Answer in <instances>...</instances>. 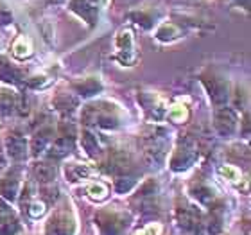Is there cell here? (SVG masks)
<instances>
[{
    "mask_svg": "<svg viewBox=\"0 0 251 235\" xmlns=\"http://www.w3.org/2000/svg\"><path fill=\"white\" fill-rule=\"evenodd\" d=\"M47 235H75V221L68 212L54 214L45 228Z\"/></svg>",
    "mask_w": 251,
    "mask_h": 235,
    "instance_id": "cell-1",
    "label": "cell"
},
{
    "mask_svg": "<svg viewBox=\"0 0 251 235\" xmlns=\"http://www.w3.org/2000/svg\"><path fill=\"white\" fill-rule=\"evenodd\" d=\"M0 79H4L7 83H15L18 79V70L11 67L9 61L5 58H0Z\"/></svg>",
    "mask_w": 251,
    "mask_h": 235,
    "instance_id": "cell-13",
    "label": "cell"
},
{
    "mask_svg": "<svg viewBox=\"0 0 251 235\" xmlns=\"http://www.w3.org/2000/svg\"><path fill=\"white\" fill-rule=\"evenodd\" d=\"M13 51H15L16 58H25V56H29V54H31V45L25 42V38H20V40L15 43Z\"/></svg>",
    "mask_w": 251,
    "mask_h": 235,
    "instance_id": "cell-18",
    "label": "cell"
},
{
    "mask_svg": "<svg viewBox=\"0 0 251 235\" xmlns=\"http://www.w3.org/2000/svg\"><path fill=\"white\" fill-rule=\"evenodd\" d=\"M171 119L173 120H178V122H183L185 119L188 117V111L185 110V106H174L173 110H171Z\"/></svg>",
    "mask_w": 251,
    "mask_h": 235,
    "instance_id": "cell-23",
    "label": "cell"
},
{
    "mask_svg": "<svg viewBox=\"0 0 251 235\" xmlns=\"http://www.w3.org/2000/svg\"><path fill=\"white\" fill-rule=\"evenodd\" d=\"M45 214V203L43 201H32L29 205V215L31 217H42Z\"/></svg>",
    "mask_w": 251,
    "mask_h": 235,
    "instance_id": "cell-21",
    "label": "cell"
},
{
    "mask_svg": "<svg viewBox=\"0 0 251 235\" xmlns=\"http://www.w3.org/2000/svg\"><path fill=\"white\" fill-rule=\"evenodd\" d=\"M97 225L104 235H117L126 226V221L121 214L111 212V210H102L97 214Z\"/></svg>",
    "mask_w": 251,
    "mask_h": 235,
    "instance_id": "cell-2",
    "label": "cell"
},
{
    "mask_svg": "<svg viewBox=\"0 0 251 235\" xmlns=\"http://www.w3.org/2000/svg\"><path fill=\"white\" fill-rule=\"evenodd\" d=\"M204 84H206V88L210 92V97L214 99V103H225L226 97H228V90H226L225 83L219 81V79H204Z\"/></svg>",
    "mask_w": 251,
    "mask_h": 235,
    "instance_id": "cell-5",
    "label": "cell"
},
{
    "mask_svg": "<svg viewBox=\"0 0 251 235\" xmlns=\"http://www.w3.org/2000/svg\"><path fill=\"white\" fill-rule=\"evenodd\" d=\"M94 2H97V4H102V2H106V0H94Z\"/></svg>",
    "mask_w": 251,
    "mask_h": 235,
    "instance_id": "cell-27",
    "label": "cell"
},
{
    "mask_svg": "<svg viewBox=\"0 0 251 235\" xmlns=\"http://www.w3.org/2000/svg\"><path fill=\"white\" fill-rule=\"evenodd\" d=\"M11 22V13L4 7H0V24H9Z\"/></svg>",
    "mask_w": 251,
    "mask_h": 235,
    "instance_id": "cell-26",
    "label": "cell"
},
{
    "mask_svg": "<svg viewBox=\"0 0 251 235\" xmlns=\"http://www.w3.org/2000/svg\"><path fill=\"white\" fill-rule=\"evenodd\" d=\"M34 176H36L38 182L49 183V182H52L54 176H56V169H54V165H50V163H36Z\"/></svg>",
    "mask_w": 251,
    "mask_h": 235,
    "instance_id": "cell-12",
    "label": "cell"
},
{
    "mask_svg": "<svg viewBox=\"0 0 251 235\" xmlns=\"http://www.w3.org/2000/svg\"><path fill=\"white\" fill-rule=\"evenodd\" d=\"M133 183H135L133 178H121V180H117V190L119 192H126V190H129L133 187Z\"/></svg>",
    "mask_w": 251,
    "mask_h": 235,
    "instance_id": "cell-25",
    "label": "cell"
},
{
    "mask_svg": "<svg viewBox=\"0 0 251 235\" xmlns=\"http://www.w3.org/2000/svg\"><path fill=\"white\" fill-rule=\"evenodd\" d=\"M194 196H196L201 203H210V201L214 199V192H212L208 187H204V185H198V187L194 188Z\"/></svg>",
    "mask_w": 251,
    "mask_h": 235,
    "instance_id": "cell-17",
    "label": "cell"
},
{
    "mask_svg": "<svg viewBox=\"0 0 251 235\" xmlns=\"http://www.w3.org/2000/svg\"><path fill=\"white\" fill-rule=\"evenodd\" d=\"M72 149V138L70 136H61L54 142L50 151H49V157L50 158H63L65 155H68Z\"/></svg>",
    "mask_w": 251,
    "mask_h": 235,
    "instance_id": "cell-8",
    "label": "cell"
},
{
    "mask_svg": "<svg viewBox=\"0 0 251 235\" xmlns=\"http://www.w3.org/2000/svg\"><path fill=\"white\" fill-rule=\"evenodd\" d=\"M83 147L88 151V155H95V153H99L97 136H94L90 131H84V133H83Z\"/></svg>",
    "mask_w": 251,
    "mask_h": 235,
    "instance_id": "cell-16",
    "label": "cell"
},
{
    "mask_svg": "<svg viewBox=\"0 0 251 235\" xmlns=\"http://www.w3.org/2000/svg\"><path fill=\"white\" fill-rule=\"evenodd\" d=\"M92 174V169L83 163H74L70 167H67V178L70 182H81L84 178H88Z\"/></svg>",
    "mask_w": 251,
    "mask_h": 235,
    "instance_id": "cell-11",
    "label": "cell"
},
{
    "mask_svg": "<svg viewBox=\"0 0 251 235\" xmlns=\"http://www.w3.org/2000/svg\"><path fill=\"white\" fill-rule=\"evenodd\" d=\"M70 5H72L74 11H77L79 15L84 16L90 24H94L95 15H97V7H95V5H90L86 0H72V4Z\"/></svg>",
    "mask_w": 251,
    "mask_h": 235,
    "instance_id": "cell-10",
    "label": "cell"
},
{
    "mask_svg": "<svg viewBox=\"0 0 251 235\" xmlns=\"http://www.w3.org/2000/svg\"><path fill=\"white\" fill-rule=\"evenodd\" d=\"M18 187H20V182H18L15 176H5L4 180L0 182V194H2L7 201H15L16 194H18Z\"/></svg>",
    "mask_w": 251,
    "mask_h": 235,
    "instance_id": "cell-7",
    "label": "cell"
},
{
    "mask_svg": "<svg viewBox=\"0 0 251 235\" xmlns=\"http://www.w3.org/2000/svg\"><path fill=\"white\" fill-rule=\"evenodd\" d=\"M162 225H158V223H151V225H147L146 228H142L138 230L135 235H162Z\"/></svg>",
    "mask_w": 251,
    "mask_h": 235,
    "instance_id": "cell-22",
    "label": "cell"
},
{
    "mask_svg": "<svg viewBox=\"0 0 251 235\" xmlns=\"http://www.w3.org/2000/svg\"><path fill=\"white\" fill-rule=\"evenodd\" d=\"M196 160V151H194V146L190 140H181L179 142L178 151L174 153L173 157V169L174 171H181V169H187L190 163Z\"/></svg>",
    "mask_w": 251,
    "mask_h": 235,
    "instance_id": "cell-3",
    "label": "cell"
},
{
    "mask_svg": "<svg viewBox=\"0 0 251 235\" xmlns=\"http://www.w3.org/2000/svg\"><path fill=\"white\" fill-rule=\"evenodd\" d=\"M20 230V226L16 223V219L7 221V223H2L0 225V235H16Z\"/></svg>",
    "mask_w": 251,
    "mask_h": 235,
    "instance_id": "cell-19",
    "label": "cell"
},
{
    "mask_svg": "<svg viewBox=\"0 0 251 235\" xmlns=\"http://www.w3.org/2000/svg\"><path fill=\"white\" fill-rule=\"evenodd\" d=\"M75 90H77L81 95H94L100 90V83L97 79H86L83 83L75 84Z\"/></svg>",
    "mask_w": 251,
    "mask_h": 235,
    "instance_id": "cell-14",
    "label": "cell"
},
{
    "mask_svg": "<svg viewBox=\"0 0 251 235\" xmlns=\"http://www.w3.org/2000/svg\"><path fill=\"white\" fill-rule=\"evenodd\" d=\"M178 219L181 228H185V230H196L198 228V217H196V212L190 207L178 210Z\"/></svg>",
    "mask_w": 251,
    "mask_h": 235,
    "instance_id": "cell-9",
    "label": "cell"
},
{
    "mask_svg": "<svg viewBox=\"0 0 251 235\" xmlns=\"http://www.w3.org/2000/svg\"><path fill=\"white\" fill-rule=\"evenodd\" d=\"M221 174L225 178H228L230 182H237L239 178H241V173H239V169L231 167V165H226V167H221Z\"/></svg>",
    "mask_w": 251,
    "mask_h": 235,
    "instance_id": "cell-24",
    "label": "cell"
},
{
    "mask_svg": "<svg viewBox=\"0 0 251 235\" xmlns=\"http://www.w3.org/2000/svg\"><path fill=\"white\" fill-rule=\"evenodd\" d=\"M7 151H9L11 158H15V160H24L27 155L25 140L18 135L9 136V138H7Z\"/></svg>",
    "mask_w": 251,
    "mask_h": 235,
    "instance_id": "cell-6",
    "label": "cell"
},
{
    "mask_svg": "<svg viewBox=\"0 0 251 235\" xmlns=\"http://www.w3.org/2000/svg\"><path fill=\"white\" fill-rule=\"evenodd\" d=\"M215 128L221 135H231L237 128V115L230 108H223L215 113Z\"/></svg>",
    "mask_w": 251,
    "mask_h": 235,
    "instance_id": "cell-4",
    "label": "cell"
},
{
    "mask_svg": "<svg viewBox=\"0 0 251 235\" xmlns=\"http://www.w3.org/2000/svg\"><path fill=\"white\" fill-rule=\"evenodd\" d=\"M86 192H88V196L92 199L100 201V199L106 198V194H108V187H106L104 183H92V185H88Z\"/></svg>",
    "mask_w": 251,
    "mask_h": 235,
    "instance_id": "cell-15",
    "label": "cell"
},
{
    "mask_svg": "<svg viewBox=\"0 0 251 235\" xmlns=\"http://www.w3.org/2000/svg\"><path fill=\"white\" fill-rule=\"evenodd\" d=\"M54 104L58 106L59 110H72L70 106H75L77 101L72 99V97H68V95H63V97H58V99L54 101Z\"/></svg>",
    "mask_w": 251,
    "mask_h": 235,
    "instance_id": "cell-20",
    "label": "cell"
}]
</instances>
